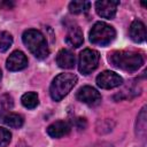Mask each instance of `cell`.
I'll return each instance as SVG.
<instances>
[{"label":"cell","mask_w":147,"mask_h":147,"mask_svg":"<svg viewBox=\"0 0 147 147\" xmlns=\"http://www.w3.org/2000/svg\"><path fill=\"white\" fill-rule=\"evenodd\" d=\"M108 61L111 65L127 72L137 71L145 62L144 55L134 51H114L109 53Z\"/></svg>","instance_id":"6da1fadb"},{"label":"cell","mask_w":147,"mask_h":147,"mask_svg":"<svg viewBox=\"0 0 147 147\" xmlns=\"http://www.w3.org/2000/svg\"><path fill=\"white\" fill-rule=\"evenodd\" d=\"M22 40L28 49L39 60H44L49 55V48L45 36L36 29H29L23 32Z\"/></svg>","instance_id":"7a4b0ae2"},{"label":"cell","mask_w":147,"mask_h":147,"mask_svg":"<svg viewBox=\"0 0 147 147\" xmlns=\"http://www.w3.org/2000/svg\"><path fill=\"white\" fill-rule=\"evenodd\" d=\"M77 76L71 72H63L57 75L51 86H49V94L54 101H61L77 84Z\"/></svg>","instance_id":"3957f363"},{"label":"cell","mask_w":147,"mask_h":147,"mask_svg":"<svg viewBox=\"0 0 147 147\" xmlns=\"http://www.w3.org/2000/svg\"><path fill=\"white\" fill-rule=\"evenodd\" d=\"M116 37L115 29L106 22H96L90 31V41L98 46H108Z\"/></svg>","instance_id":"277c9868"},{"label":"cell","mask_w":147,"mask_h":147,"mask_svg":"<svg viewBox=\"0 0 147 147\" xmlns=\"http://www.w3.org/2000/svg\"><path fill=\"white\" fill-rule=\"evenodd\" d=\"M100 55L96 51L91 48H85L79 54L78 60V70L83 75H88L94 71L99 64Z\"/></svg>","instance_id":"5b68a950"},{"label":"cell","mask_w":147,"mask_h":147,"mask_svg":"<svg viewBox=\"0 0 147 147\" xmlns=\"http://www.w3.org/2000/svg\"><path fill=\"white\" fill-rule=\"evenodd\" d=\"M96 85L100 88H105V90H110V88H115L119 85H122L123 83V78L110 70H105L101 74H99L96 76Z\"/></svg>","instance_id":"8992f818"},{"label":"cell","mask_w":147,"mask_h":147,"mask_svg":"<svg viewBox=\"0 0 147 147\" xmlns=\"http://www.w3.org/2000/svg\"><path fill=\"white\" fill-rule=\"evenodd\" d=\"M76 98L80 102L88 106H96L101 102V94L98 92V90L88 85L80 87L76 93Z\"/></svg>","instance_id":"52a82bcc"},{"label":"cell","mask_w":147,"mask_h":147,"mask_svg":"<svg viewBox=\"0 0 147 147\" xmlns=\"http://www.w3.org/2000/svg\"><path fill=\"white\" fill-rule=\"evenodd\" d=\"M118 6H119V1L101 0L95 2V11L100 17L111 20L115 17Z\"/></svg>","instance_id":"ba28073f"},{"label":"cell","mask_w":147,"mask_h":147,"mask_svg":"<svg viewBox=\"0 0 147 147\" xmlns=\"http://www.w3.org/2000/svg\"><path fill=\"white\" fill-rule=\"evenodd\" d=\"M6 67L9 71H20L28 67V57L21 51H14L6 61Z\"/></svg>","instance_id":"9c48e42d"},{"label":"cell","mask_w":147,"mask_h":147,"mask_svg":"<svg viewBox=\"0 0 147 147\" xmlns=\"http://www.w3.org/2000/svg\"><path fill=\"white\" fill-rule=\"evenodd\" d=\"M46 131L49 137L59 139V138H62L70 133L71 125L67 121H56V122H53L51 125H48Z\"/></svg>","instance_id":"30bf717a"},{"label":"cell","mask_w":147,"mask_h":147,"mask_svg":"<svg viewBox=\"0 0 147 147\" xmlns=\"http://www.w3.org/2000/svg\"><path fill=\"white\" fill-rule=\"evenodd\" d=\"M76 63L75 54L69 49H61L56 55V64L62 69H72Z\"/></svg>","instance_id":"8fae6325"},{"label":"cell","mask_w":147,"mask_h":147,"mask_svg":"<svg viewBox=\"0 0 147 147\" xmlns=\"http://www.w3.org/2000/svg\"><path fill=\"white\" fill-rule=\"evenodd\" d=\"M129 34H130V38L134 42H142L146 38V26H145V24L139 20H134L130 25Z\"/></svg>","instance_id":"7c38bea8"},{"label":"cell","mask_w":147,"mask_h":147,"mask_svg":"<svg viewBox=\"0 0 147 147\" xmlns=\"http://www.w3.org/2000/svg\"><path fill=\"white\" fill-rule=\"evenodd\" d=\"M0 121L13 129H20L24 123V118L22 115L10 111H0Z\"/></svg>","instance_id":"4fadbf2b"},{"label":"cell","mask_w":147,"mask_h":147,"mask_svg":"<svg viewBox=\"0 0 147 147\" xmlns=\"http://www.w3.org/2000/svg\"><path fill=\"white\" fill-rule=\"evenodd\" d=\"M65 42L69 46L75 47V48L82 46V44L84 42V36H83L82 29L77 25L70 26L68 30V33L65 36Z\"/></svg>","instance_id":"5bb4252c"},{"label":"cell","mask_w":147,"mask_h":147,"mask_svg":"<svg viewBox=\"0 0 147 147\" xmlns=\"http://www.w3.org/2000/svg\"><path fill=\"white\" fill-rule=\"evenodd\" d=\"M146 126H147V119H146V107H142L140 113L137 116V123H136V134L144 139L146 137Z\"/></svg>","instance_id":"9a60e30c"},{"label":"cell","mask_w":147,"mask_h":147,"mask_svg":"<svg viewBox=\"0 0 147 147\" xmlns=\"http://www.w3.org/2000/svg\"><path fill=\"white\" fill-rule=\"evenodd\" d=\"M22 105L28 109H33L39 105V98L36 92H26L21 98Z\"/></svg>","instance_id":"2e32d148"},{"label":"cell","mask_w":147,"mask_h":147,"mask_svg":"<svg viewBox=\"0 0 147 147\" xmlns=\"http://www.w3.org/2000/svg\"><path fill=\"white\" fill-rule=\"evenodd\" d=\"M90 1H71L69 3V10L72 14H82L86 13L90 9Z\"/></svg>","instance_id":"e0dca14e"},{"label":"cell","mask_w":147,"mask_h":147,"mask_svg":"<svg viewBox=\"0 0 147 147\" xmlns=\"http://www.w3.org/2000/svg\"><path fill=\"white\" fill-rule=\"evenodd\" d=\"M13 44V36L7 31L0 32V53H3L9 49Z\"/></svg>","instance_id":"ac0fdd59"},{"label":"cell","mask_w":147,"mask_h":147,"mask_svg":"<svg viewBox=\"0 0 147 147\" xmlns=\"http://www.w3.org/2000/svg\"><path fill=\"white\" fill-rule=\"evenodd\" d=\"M11 140V133L9 130L0 126V147H6Z\"/></svg>","instance_id":"d6986e66"},{"label":"cell","mask_w":147,"mask_h":147,"mask_svg":"<svg viewBox=\"0 0 147 147\" xmlns=\"http://www.w3.org/2000/svg\"><path fill=\"white\" fill-rule=\"evenodd\" d=\"M1 105L5 109H11L13 106H14V102H13V98L9 95V94H5L1 96Z\"/></svg>","instance_id":"ffe728a7"},{"label":"cell","mask_w":147,"mask_h":147,"mask_svg":"<svg viewBox=\"0 0 147 147\" xmlns=\"http://www.w3.org/2000/svg\"><path fill=\"white\" fill-rule=\"evenodd\" d=\"M15 6V3L13 1H0V9H11Z\"/></svg>","instance_id":"44dd1931"},{"label":"cell","mask_w":147,"mask_h":147,"mask_svg":"<svg viewBox=\"0 0 147 147\" xmlns=\"http://www.w3.org/2000/svg\"><path fill=\"white\" fill-rule=\"evenodd\" d=\"M1 78H2V72H1V69H0V80H1Z\"/></svg>","instance_id":"7402d4cb"}]
</instances>
